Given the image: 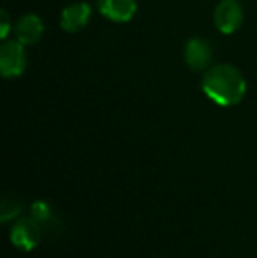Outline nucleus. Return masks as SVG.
<instances>
[{
  "label": "nucleus",
  "mask_w": 257,
  "mask_h": 258,
  "mask_svg": "<svg viewBox=\"0 0 257 258\" xmlns=\"http://www.w3.org/2000/svg\"><path fill=\"white\" fill-rule=\"evenodd\" d=\"M99 13L113 23H127L137 11L136 0H97Z\"/></svg>",
  "instance_id": "obj_8"
},
{
  "label": "nucleus",
  "mask_w": 257,
  "mask_h": 258,
  "mask_svg": "<svg viewBox=\"0 0 257 258\" xmlns=\"http://www.w3.org/2000/svg\"><path fill=\"white\" fill-rule=\"evenodd\" d=\"M11 242L14 248L21 249V251H32L39 246L42 239V227L37 220L34 218H18L11 227L9 234Z\"/></svg>",
  "instance_id": "obj_3"
},
{
  "label": "nucleus",
  "mask_w": 257,
  "mask_h": 258,
  "mask_svg": "<svg viewBox=\"0 0 257 258\" xmlns=\"http://www.w3.org/2000/svg\"><path fill=\"white\" fill-rule=\"evenodd\" d=\"M213 23L220 34H234L243 23V9L236 0H222L215 7Z\"/></svg>",
  "instance_id": "obj_4"
},
{
  "label": "nucleus",
  "mask_w": 257,
  "mask_h": 258,
  "mask_svg": "<svg viewBox=\"0 0 257 258\" xmlns=\"http://www.w3.org/2000/svg\"><path fill=\"white\" fill-rule=\"evenodd\" d=\"M23 213V202L18 197H11L6 195L2 199V206H0V220L2 223L14 220V218H20V214Z\"/></svg>",
  "instance_id": "obj_10"
},
{
  "label": "nucleus",
  "mask_w": 257,
  "mask_h": 258,
  "mask_svg": "<svg viewBox=\"0 0 257 258\" xmlns=\"http://www.w3.org/2000/svg\"><path fill=\"white\" fill-rule=\"evenodd\" d=\"M14 39L25 46H34L44 34V23L37 14H23L14 23Z\"/></svg>",
  "instance_id": "obj_7"
},
{
  "label": "nucleus",
  "mask_w": 257,
  "mask_h": 258,
  "mask_svg": "<svg viewBox=\"0 0 257 258\" xmlns=\"http://www.w3.org/2000/svg\"><path fill=\"white\" fill-rule=\"evenodd\" d=\"M201 88L212 102L222 107H233L243 100L247 93V81L240 69L234 65L219 63L206 69Z\"/></svg>",
  "instance_id": "obj_1"
},
{
  "label": "nucleus",
  "mask_w": 257,
  "mask_h": 258,
  "mask_svg": "<svg viewBox=\"0 0 257 258\" xmlns=\"http://www.w3.org/2000/svg\"><path fill=\"white\" fill-rule=\"evenodd\" d=\"M9 32H11V18L6 11H2V13H0V39L6 41Z\"/></svg>",
  "instance_id": "obj_11"
},
{
  "label": "nucleus",
  "mask_w": 257,
  "mask_h": 258,
  "mask_svg": "<svg viewBox=\"0 0 257 258\" xmlns=\"http://www.w3.org/2000/svg\"><path fill=\"white\" fill-rule=\"evenodd\" d=\"M183 56H185V63L189 65V69H192L195 72H201L206 71L210 67V63H212L213 49L206 39L194 37L185 44Z\"/></svg>",
  "instance_id": "obj_5"
},
{
  "label": "nucleus",
  "mask_w": 257,
  "mask_h": 258,
  "mask_svg": "<svg viewBox=\"0 0 257 258\" xmlns=\"http://www.w3.org/2000/svg\"><path fill=\"white\" fill-rule=\"evenodd\" d=\"M27 46L18 39H6L0 46V74L6 79L21 76L27 69Z\"/></svg>",
  "instance_id": "obj_2"
},
{
  "label": "nucleus",
  "mask_w": 257,
  "mask_h": 258,
  "mask_svg": "<svg viewBox=\"0 0 257 258\" xmlns=\"http://www.w3.org/2000/svg\"><path fill=\"white\" fill-rule=\"evenodd\" d=\"M30 216L41 223V227L52 225L55 221V209L49 202L46 201H35L30 207Z\"/></svg>",
  "instance_id": "obj_9"
},
{
  "label": "nucleus",
  "mask_w": 257,
  "mask_h": 258,
  "mask_svg": "<svg viewBox=\"0 0 257 258\" xmlns=\"http://www.w3.org/2000/svg\"><path fill=\"white\" fill-rule=\"evenodd\" d=\"M90 18H92V7L86 2L71 4L60 14V27H62L64 32L76 34L88 25Z\"/></svg>",
  "instance_id": "obj_6"
}]
</instances>
